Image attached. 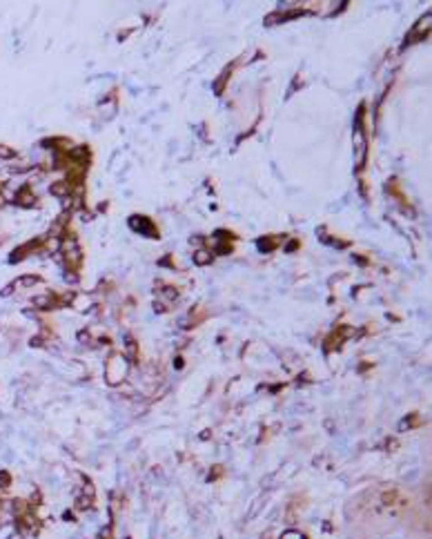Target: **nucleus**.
Here are the masks:
<instances>
[{"label": "nucleus", "instance_id": "nucleus-1", "mask_svg": "<svg viewBox=\"0 0 432 539\" xmlns=\"http://www.w3.org/2000/svg\"><path fill=\"white\" fill-rule=\"evenodd\" d=\"M0 486L2 488L9 486V475H7V472H0Z\"/></svg>", "mask_w": 432, "mask_h": 539}, {"label": "nucleus", "instance_id": "nucleus-2", "mask_svg": "<svg viewBox=\"0 0 432 539\" xmlns=\"http://www.w3.org/2000/svg\"><path fill=\"white\" fill-rule=\"evenodd\" d=\"M281 539H303V537H301L299 533H294V530H290V533H285Z\"/></svg>", "mask_w": 432, "mask_h": 539}]
</instances>
